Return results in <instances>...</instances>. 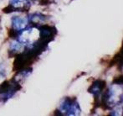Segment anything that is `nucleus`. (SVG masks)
<instances>
[{
	"label": "nucleus",
	"instance_id": "5",
	"mask_svg": "<svg viewBox=\"0 0 123 116\" xmlns=\"http://www.w3.org/2000/svg\"><path fill=\"white\" fill-rule=\"evenodd\" d=\"M105 84V82H104V81H101V80L96 81V82L91 86V88H90V89H89V92L91 94L94 95V96H98V95L100 94L102 90L104 89Z\"/></svg>",
	"mask_w": 123,
	"mask_h": 116
},
{
	"label": "nucleus",
	"instance_id": "1",
	"mask_svg": "<svg viewBox=\"0 0 123 116\" xmlns=\"http://www.w3.org/2000/svg\"><path fill=\"white\" fill-rule=\"evenodd\" d=\"M105 103L108 108L113 109L122 104V83L111 84L105 94Z\"/></svg>",
	"mask_w": 123,
	"mask_h": 116
},
{
	"label": "nucleus",
	"instance_id": "4",
	"mask_svg": "<svg viewBox=\"0 0 123 116\" xmlns=\"http://www.w3.org/2000/svg\"><path fill=\"white\" fill-rule=\"evenodd\" d=\"M30 4L29 0H9V6L13 12H25L29 9Z\"/></svg>",
	"mask_w": 123,
	"mask_h": 116
},
{
	"label": "nucleus",
	"instance_id": "6",
	"mask_svg": "<svg viewBox=\"0 0 123 116\" xmlns=\"http://www.w3.org/2000/svg\"><path fill=\"white\" fill-rule=\"evenodd\" d=\"M25 46H24L23 43L20 42L18 40L13 41L9 45V51L13 53H20L24 51Z\"/></svg>",
	"mask_w": 123,
	"mask_h": 116
},
{
	"label": "nucleus",
	"instance_id": "3",
	"mask_svg": "<svg viewBox=\"0 0 123 116\" xmlns=\"http://www.w3.org/2000/svg\"><path fill=\"white\" fill-rule=\"evenodd\" d=\"M12 29L19 34L22 30H24L28 27L29 24L28 17L24 16H13L11 20Z\"/></svg>",
	"mask_w": 123,
	"mask_h": 116
},
{
	"label": "nucleus",
	"instance_id": "2",
	"mask_svg": "<svg viewBox=\"0 0 123 116\" xmlns=\"http://www.w3.org/2000/svg\"><path fill=\"white\" fill-rule=\"evenodd\" d=\"M58 110L63 115H80V107L75 99L65 98L59 105Z\"/></svg>",
	"mask_w": 123,
	"mask_h": 116
},
{
	"label": "nucleus",
	"instance_id": "7",
	"mask_svg": "<svg viewBox=\"0 0 123 116\" xmlns=\"http://www.w3.org/2000/svg\"><path fill=\"white\" fill-rule=\"evenodd\" d=\"M29 21L30 23H33V24H36V25H41V24L44 23L46 20V18L44 15H43L42 14H30L29 17Z\"/></svg>",
	"mask_w": 123,
	"mask_h": 116
}]
</instances>
